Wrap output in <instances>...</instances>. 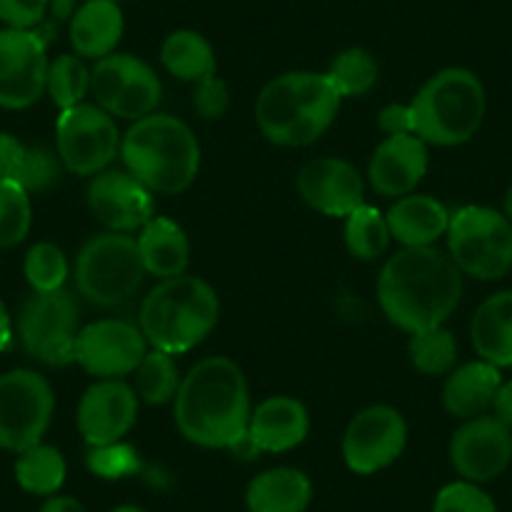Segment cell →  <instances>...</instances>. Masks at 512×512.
<instances>
[{"mask_svg": "<svg viewBox=\"0 0 512 512\" xmlns=\"http://www.w3.org/2000/svg\"><path fill=\"white\" fill-rule=\"evenodd\" d=\"M16 480L31 495H56L66 480V460L51 445H36L16 460Z\"/></svg>", "mask_w": 512, "mask_h": 512, "instance_id": "83f0119b", "label": "cell"}, {"mask_svg": "<svg viewBox=\"0 0 512 512\" xmlns=\"http://www.w3.org/2000/svg\"><path fill=\"white\" fill-rule=\"evenodd\" d=\"M194 111L206 121H216L229 111V88L221 78L209 76L204 81L194 83Z\"/></svg>", "mask_w": 512, "mask_h": 512, "instance_id": "60d3db41", "label": "cell"}, {"mask_svg": "<svg viewBox=\"0 0 512 512\" xmlns=\"http://www.w3.org/2000/svg\"><path fill=\"white\" fill-rule=\"evenodd\" d=\"M161 81L156 76L154 68L149 63L139 61V66L134 68L131 78H128L126 88H123L121 98L113 106L111 116L123 118V121H141V118L156 113V106L161 103Z\"/></svg>", "mask_w": 512, "mask_h": 512, "instance_id": "836d02e7", "label": "cell"}, {"mask_svg": "<svg viewBox=\"0 0 512 512\" xmlns=\"http://www.w3.org/2000/svg\"><path fill=\"white\" fill-rule=\"evenodd\" d=\"M139 244L141 262H144L146 274L161 279L181 277L186 274L191 256V244L186 231L176 221L166 216H154L136 236Z\"/></svg>", "mask_w": 512, "mask_h": 512, "instance_id": "cb8c5ba5", "label": "cell"}, {"mask_svg": "<svg viewBox=\"0 0 512 512\" xmlns=\"http://www.w3.org/2000/svg\"><path fill=\"white\" fill-rule=\"evenodd\" d=\"M48 63L41 33L0 28V108L23 111L41 101Z\"/></svg>", "mask_w": 512, "mask_h": 512, "instance_id": "7c38bea8", "label": "cell"}, {"mask_svg": "<svg viewBox=\"0 0 512 512\" xmlns=\"http://www.w3.org/2000/svg\"><path fill=\"white\" fill-rule=\"evenodd\" d=\"M249 435L262 452H289L309 435V412L287 395L259 402L249 417Z\"/></svg>", "mask_w": 512, "mask_h": 512, "instance_id": "ffe728a7", "label": "cell"}, {"mask_svg": "<svg viewBox=\"0 0 512 512\" xmlns=\"http://www.w3.org/2000/svg\"><path fill=\"white\" fill-rule=\"evenodd\" d=\"M344 241H347V249L354 259L359 262H374L384 251L390 249V224H387V216L382 214L374 206L362 204L357 211L347 216V224H344Z\"/></svg>", "mask_w": 512, "mask_h": 512, "instance_id": "f1b7e54d", "label": "cell"}, {"mask_svg": "<svg viewBox=\"0 0 512 512\" xmlns=\"http://www.w3.org/2000/svg\"><path fill=\"white\" fill-rule=\"evenodd\" d=\"M427 166H430V156L420 136H387L374 149L367 176L377 194L387 199H402L407 194H415L420 181L425 179Z\"/></svg>", "mask_w": 512, "mask_h": 512, "instance_id": "d6986e66", "label": "cell"}, {"mask_svg": "<svg viewBox=\"0 0 512 512\" xmlns=\"http://www.w3.org/2000/svg\"><path fill=\"white\" fill-rule=\"evenodd\" d=\"M68 36L76 56L93 61L111 56L123 38L121 8L113 0H88L68 21Z\"/></svg>", "mask_w": 512, "mask_h": 512, "instance_id": "603a6c76", "label": "cell"}, {"mask_svg": "<svg viewBox=\"0 0 512 512\" xmlns=\"http://www.w3.org/2000/svg\"><path fill=\"white\" fill-rule=\"evenodd\" d=\"M56 412V395L43 374L11 369L0 377V450L21 452L41 445Z\"/></svg>", "mask_w": 512, "mask_h": 512, "instance_id": "9c48e42d", "label": "cell"}, {"mask_svg": "<svg viewBox=\"0 0 512 512\" xmlns=\"http://www.w3.org/2000/svg\"><path fill=\"white\" fill-rule=\"evenodd\" d=\"M121 159L151 194L174 196L189 189L201 169V146L181 118L151 113L134 121L121 139Z\"/></svg>", "mask_w": 512, "mask_h": 512, "instance_id": "277c9868", "label": "cell"}, {"mask_svg": "<svg viewBox=\"0 0 512 512\" xmlns=\"http://www.w3.org/2000/svg\"><path fill=\"white\" fill-rule=\"evenodd\" d=\"M149 352L139 324L126 319H98L86 324L76 339V362L98 379L134 374Z\"/></svg>", "mask_w": 512, "mask_h": 512, "instance_id": "5bb4252c", "label": "cell"}, {"mask_svg": "<svg viewBox=\"0 0 512 512\" xmlns=\"http://www.w3.org/2000/svg\"><path fill=\"white\" fill-rule=\"evenodd\" d=\"M492 415H495L502 425L512 430V379L500 384L495 402H492Z\"/></svg>", "mask_w": 512, "mask_h": 512, "instance_id": "ee69618b", "label": "cell"}, {"mask_svg": "<svg viewBox=\"0 0 512 512\" xmlns=\"http://www.w3.org/2000/svg\"><path fill=\"white\" fill-rule=\"evenodd\" d=\"M219 297L201 277L161 279L139 312L146 342L166 354H184L204 342L219 322Z\"/></svg>", "mask_w": 512, "mask_h": 512, "instance_id": "5b68a950", "label": "cell"}, {"mask_svg": "<svg viewBox=\"0 0 512 512\" xmlns=\"http://www.w3.org/2000/svg\"><path fill=\"white\" fill-rule=\"evenodd\" d=\"M377 297L384 317L402 332L445 327L462 299V272L450 254H442L435 246H405L384 262Z\"/></svg>", "mask_w": 512, "mask_h": 512, "instance_id": "6da1fadb", "label": "cell"}, {"mask_svg": "<svg viewBox=\"0 0 512 512\" xmlns=\"http://www.w3.org/2000/svg\"><path fill=\"white\" fill-rule=\"evenodd\" d=\"M472 347L482 362L512 367V292H497L477 307L470 324Z\"/></svg>", "mask_w": 512, "mask_h": 512, "instance_id": "d4e9b609", "label": "cell"}, {"mask_svg": "<svg viewBox=\"0 0 512 512\" xmlns=\"http://www.w3.org/2000/svg\"><path fill=\"white\" fill-rule=\"evenodd\" d=\"M136 395L144 400L146 405H166V402L176 400V392L181 387V374L174 362V354L159 352L151 349L141 364L136 367Z\"/></svg>", "mask_w": 512, "mask_h": 512, "instance_id": "f546056e", "label": "cell"}, {"mask_svg": "<svg viewBox=\"0 0 512 512\" xmlns=\"http://www.w3.org/2000/svg\"><path fill=\"white\" fill-rule=\"evenodd\" d=\"M33 224L31 194L13 181L0 179V249L26 241Z\"/></svg>", "mask_w": 512, "mask_h": 512, "instance_id": "e575fe53", "label": "cell"}, {"mask_svg": "<svg viewBox=\"0 0 512 512\" xmlns=\"http://www.w3.org/2000/svg\"><path fill=\"white\" fill-rule=\"evenodd\" d=\"M146 274L134 236H91L76 256V292L93 307L111 309L126 304L141 289Z\"/></svg>", "mask_w": 512, "mask_h": 512, "instance_id": "52a82bcc", "label": "cell"}, {"mask_svg": "<svg viewBox=\"0 0 512 512\" xmlns=\"http://www.w3.org/2000/svg\"><path fill=\"white\" fill-rule=\"evenodd\" d=\"M407 445V422L395 407L372 405L357 412L342 440L344 462L357 475L390 467Z\"/></svg>", "mask_w": 512, "mask_h": 512, "instance_id": "4fadbf2b", "label": "cell"}, {"mask_svg": "<svg viewBox=\"0 0 512 512\" xmlns=\"http://www.w3.org/2000/svg\"><path fill=\"white\" fill-rule=\"evenodd\" d=\"M384 216L390 224L392 239L407 249H417V246H435V241L447 236L452 214L435 196L407 194L397 199Z\"/></svg>", "mask_w": 512, "mask_h": 512, "instance_id": "7402d4cb", "label": "cell"}, {"mask_svg": "<svg viewBox=\"0 0 512 512\" xmlns=\"http://www.w3.org/2000/svg\"><path fill=\"white\" fill-rule=\"evenodd\" d=\"M450 462L462 480L475 485L495 480L512 462V430L495 415L465 420L452 435Z\"/></svg>", "mask_w": 512, "mask_h": 512, "instance_id": "9a60e30c", "label": "cell"}, {"mask_svg": "<svg viewBox=\"0 0 512 512\" xmlns=\"http://www.w3.org/2000/svg\"><path fill=\"white\" fill-rule=\"evenodd\" d=\"M251 400L244 372L229 357H206L189 369L174 400L181 435L199 447L229 450L249 430Z\"/></svg>", "mask_w": 512, "mask_h": 512, "instance_id": "7a4b0ae2", "label": "cell"}, {"mask_svg": "<svg viewBox=\"0 0 512 512\" xmlns=\"http://www.w3.org/2000/svg\"><path fill=\"white\" fill-rule=\"evenodd\" d=\"M51 11L58 21H71L76 13V0H51Z\"/></svg>", "mask_w": 512, "mask_h": 512, "instance_id": "7dc6e473", "label": "cell"}, {"mask_svg": "<svg viewBox=\"0 0 512 512\" xmlns=\"http://www.w3.org/2000/svg\"><path fill=\"white\" fill-rule=\"evenodd\" d=\"M46 91L61 111L81 106L83 98L91 93V71L81 56H58L48 63Z\"/></svg>", "mask_w": 512, "mask_h": 512, "instance_id": "d6a6232c", "label": "cell"}, {"mask_svg": "<svg viewBox=\"0 0 512 512\" xmlns=\"http://www.w3.org/2000/svg\"><path fill=\"white\" fill-rule=\"evenodd\" d=\"M139 61L141 58L128 56V53H111L96 61V66L91 68V96L96 98V106L108 113L113 111Z\"/></svg>", "mask_w": 512, "mask_h": 512, "instance_id": "8d00e7d4", "label": "cell"}, {"mask_svg": "<svg viewBox=\"0 0 512 512\" xmlns=\"http://www.w3.org/2000/svg\"><path fill=\"white\" fill-rule=\"evenodd\" d=\"M502 204H505V216L512 221V186H510V189H507L505 201H502Z\"/></svg>", "mask_w": 512, "mask_h": 512, "instance_id": "c3c4849f", "label": "cell"}, {"mask_svg": "<svg viewBox=\"0 0 512 512\" xmlns=\"http://www.w3.org/2000/svg\"><path fill=\"white\" fill-rule=\"evenodd\" d=\"M41 512H86V507H83L76 497L58 495L51 497V500L41 507Z\"/></svg>", "mask_w": 512, "mask_h": 512, "instance_id": "f6af8a7d", "label": "cell"}, {"mask_svg": "<svg viewBox=\"0 0 512 512\" xmlns=\"http://www.w3.org/2000/svg\"><path fill=\"white\" fill-rule=\"evenodd\" d=\"M342 96L327 73L294 71L277 76L256 96V123L267 141L289 149L314 144L337 118Z\"/></svg>", "mask_w": 512, "mask_h": 512, "instance_id": "3957f363", "label": "cell"}, {"mask_svg": "<svg viewBox=\"0 0 512 512\" xmlns=\"http://www.w3.org/2000/svg\"><path fill=\"white\" fill-rule=\"evenodd\" d=\"M161 63L179 81L199 83L216 76V53L196 31H174L161 46Z\"/></svg>", "mask_w": 512, "mask_h": 512, "instance_id": "4316f807", "label": "cell"}, {"mask_svg": "<svg viewBox=\"0 0 512 512\" xmlns=\"http://www.w3.org/2000/svg\"><path fill=\"white\" fill-rule=\"evenodd\" d=\"M48 8L51 0H0V23L16 31H36Z\"/></svg>", "mask_w": 512, "mask_h": 512, "instance_id": "ab89813d", "label": "cell"}, {"mask_svg": "<svg viewBox=\"0 0 512 512\" xmlns=\"http://www.w3.org/2000/svg\"><path fill=\"white\" fill-rule=\"evenodd\" d=\"M113 512H146V510H141V507H136V505H121V507H116Z\"/></svg>", "mask_w": 512, "mask_h": 512, "instance_id": "681fc988", "label": "cell"}, {"mask_svg": "<svg viewBox=\"0 0 512 512\" xmlns=\"http://www.w3.org/2000/svg\"><path fill=\"white\" fill-rule=\"evenodd\" d=\"M327 78L342 98L367 96L379 81V66L364 48H347L329 66Z\"/></svg>", "mask_w": 512, "mask_h": 512, "instance_id": "4dcf8cb0", "label": "cell"}, {"mask_svg": "<svg viewBox=\"0 0 512 512\" xmlns=\"http://www.w3.org/2000/svg\"><path fill=\"white\" fill-rule=\"evenodd\" d=\"M139 417V395L123 379H98L78 405V432L91 447L121 442Z\"/></svg>", "mask_w": 512, "mask_h": 512, "instance_id": "e0dca14e", "label": "cell"}, {"mask_svg": "<svg viewBox=\"0 0 512 512\" xmlns=\"http://www.w3.org/2000/svg\"><path fill=\"white\" fill-rule=\"evenodd\" d=\"M18 339L36 362L66 367L76 362L78 304L66 287L58 292H33L18 314Z\"/></svg>", "mask_w": 512, "mask_h": 512, "instance_id": "30bf717a", "label": "cell"}, {"mask_svg": "<svg viewBox=\"0 0 512 512\" xmlns=\"http://www.w3.org/2000/svg\"><path fill=\"white\" fill-rule=\"evenodd\" d=\"M432 512H497V507L480 485L460 480L437 492Z\"/></svg>", "mask_w": 512, "mask_h": 512, "instance_id": "f35d334b", "label": "cell"}, {"mask_svg": "<svg viewBox=\"0 0 512 512\" xmlns=\"http://www.w3.org/2000/svg\"><path fill=\"white\" fill-rule=\"evenodd\" d=\"M415 136L425 144L462 146L480 131L487 113V93L467 68H445L417 91L410 103Z\"/></svg>", "mask_w": 512, "mask_h": 512, "instance_id": "8992f818", "label": "cell"}, {"mask_svg": "<svg viewBox=\"0 0 512 512\" xmlns=\"http://www.w3.org/2000/svg\"><path fill=\"white\" fill-rule=\"evenodd\" d=\"M379 128L387 136H402V134H415V118H412L410 106H392L382 108L379 113Z\"/></svg>", "mask_w": 512, "mask_h": 512, "instance_id": "7bdbcfd3", "label": "cell"}, {"mask_svg": "<svg viewBox=\"0 0 512 512\" xmlns=\"http://www.w3.org/2000/svg\"><path fill=\"white\" fill-rule=\"evenodd\" d=\"M312 502V482L302 470L274 467L246 487L249 512H304Z\"/></svg>", "mask_w": 512, "mask_h": 512, "instance_id": "484cf974", "label": "cell"}, {"mask_svg": "<svg viewBox=\"0 0 512 512\" xmlns=\"http://www.w3.org/2000/svg\"><path fill=\"white\" fill-rule=\"evenodd\" d=\"M447 246L462 274L497 282L512 269V221L490 206H462L450 216Z\"/></svg>", "mask_w": 512, "mask_h": 512, "instance_id": "ba28073f", "label": "cell"}, {"mask_svg": "<svg viewBox=\"0 0 512 512\" xmlns=\"http://www.w3.org/2000/svg\"><path fill=\"white\" fill-rule=\"evenodd\" d=\"M23 272L33 292H58L66 287L68 259L53 241H38L28 249Z\"/></svg>", "mask_w": 512, "mask_h": 512, "instance_id": "d590c367", "label": "cell"}, {"mask_svg": "<svg viewBox=\"0 0 512 512\" xmlns=\"http://www.w3.org/2000/svg\"><path fill=\"white\" fill-rule=\"evenodd\" d=\"M297 191L307 206L324 216H344L364 204V181L349 161L324 156L304 164L297 176Z\"/></svg>", "mask_w": 512, "mask_h": 512, "instance_id": "ac0fdd59", "label": "cell"}, {"mask_svg": "<svg viewBox=\"0 0 512 512\" xmlns=\"http://www.w3.org/2000/svg\"><path fill=\"white\" fill-rule=\"evenodd\" d=\"M28 151H31V146L18 141L16 136L0 134V179L18 184L23 176V169H26Z\"/></svg>", "mask_w": 512, "mask_h": 512, "instance_id": "b9f144b4", "label": "cell"}, {"mask_svg": "<svg viewBox=\"0 0 512 512\" xmlns=\"http://www.w3.org/2000/svg\"><path fill=\"white\" fill-rule=\"evenodd\" d=\"M88 209L116 234L141 231L156 216L154 194L126 169H106L96 174L88 186Z\"/></svg>", "mask_w": 512, "mask_h": 512, "instance_id": "2e32d148", "label": "cell"}, {"mask_svg": "<svg viewBox=\"0 0 512 512\" xmlns=\"http://www.w3.org/2000/svg\"><path fill=\"white\" fill-rule=\"evenodd\" d=\"M407 352H410L412 367L422 374H430V377L450 374L457 362V342L450 329L445 327L410 334Z\"/></svg>", "mask_w": 512, "mask_h": 512, "instance_id": "1f68e13d", "label": "cell"}, {"mask_svg": "<svg viewBox=\"0 0 512 512\" xmlns=\"http://www.w3.org/2000/svg\"><path fill=\"white\" fill-rule=\"evenodd\" d=\"M13 342V322L11 314H8L6 304L0 299V352H6Z\"/></svg>", "mask_w": 512, "mask_h": 512, "instance_id": "bcb514c9", "label": "cell"}, {"mask_svg": "<svg viewBox=\"0 0 512 512\" xmlns=\"http://www.w3.org/2000/svg\"><path fill=\"white\" fill-rule=\"evenodd\" d=\"M113 3H118V0H113Z\"/></svg>", "mask_w": 512, "mask_h": 512, "instance_id": "f907efd6", "label": "cell"}, {"mask_svg": "<svg viewBox=\"0 0 512 512\" xmlns=\"http://www.w3.org/2000/svg\"><path fill=\"white\" fill-rule=\"evenodd\" d=\"M86 462L88 467H91V472H96L98 477H106V480H121V477L139 472L141 467L139 455H136L134 447L123 445V442L91 447Z\"/></svg>", "mask_w": 512, "mask_h": 512, "instance_id": "74e56055", "label": "cell"}, {"mask_svg": "<svg viewBox=\"0 0 512 512\" xmlns=\"http://www.w3.org/2000/svg\"><path fill=\"white\" fill-rule=\"evenodd\" d=\"M500 384V369L482 359L467 362L447 374L445 387H442V405L457 420H475L492 410Z\"/></svg>", "mask_w": 512, "mask_h": 512, "instance_id": "44dd1931", "label": "cell"}, {"mask_svg": "<svg viewBox=\"0 0 512 512\" xmlns=\"http://www.w3.org/2000/svg\"><path fill=\"white\" fill-rule=\"evenodd\" d=\"M116 118L96 103H81L61 111L56 123L58 159L71 174L93 176L108 169L121 154Z\"/></svg>", "mask_w": 512, "mask_h": 512, "instance_id": "8fae6325", "label": "cell"}]
</instances>
